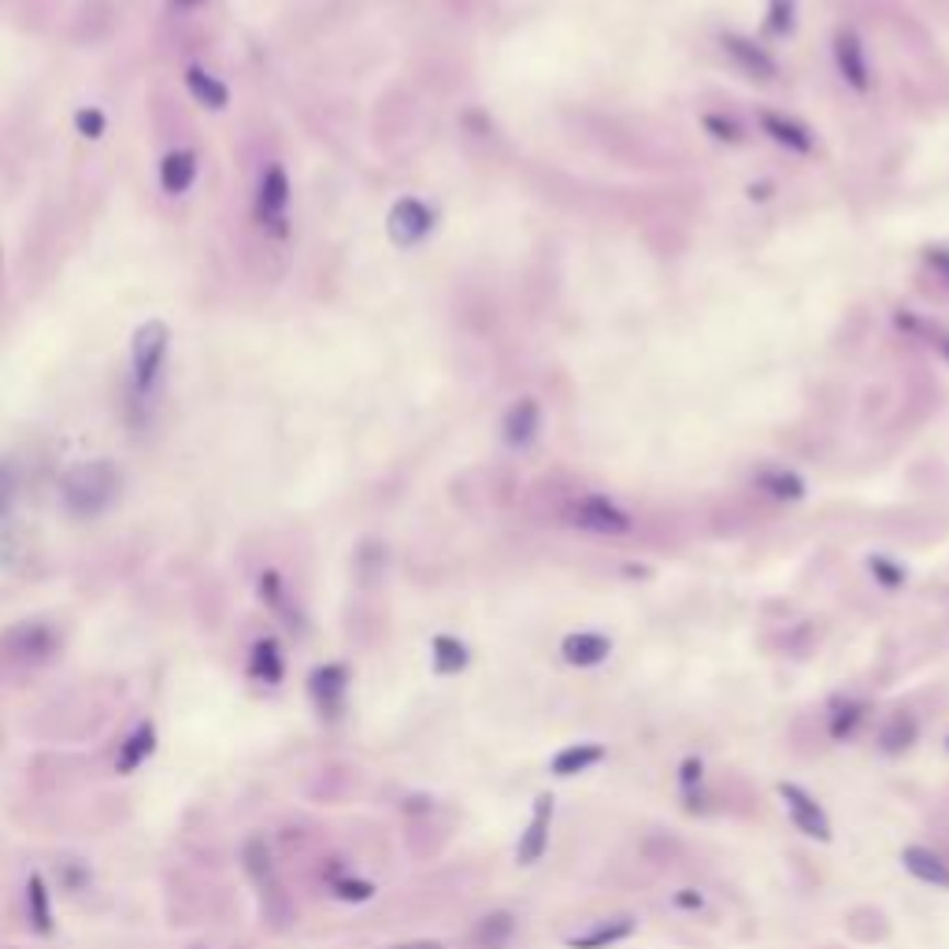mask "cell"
I'll list each match as a JSON object with an SVG mask.
<instances>
[{"mask_svg": "<svg viewBox=\"0 0 949 949\" xmlns=\"http://www.w3.org/2000/svg\"><path fill=\"white\" fill-rule=\"evenodd\" d=\"M120 486H123V478L108 460H86V464H78L64 475L60 497L71 516H78V520H93V516H101L104 508L120 497Z\"/></svg>", "mask_w": 949, "mask_h": 949, "instance_id": "6da1fadb", "label": "cell"}, {"mask_svg": "<svg viewBox=\"0 0 949 949\" xmlns=\"http://www.w3.org/2000/svg\"><path fill=\"white\" fill-rule=\"evenodd\" d=\"M564 523L594 538H623L634 531V516L615 497L601 490H586L572 497L564 508Z\"/></svg>", "mask_w": 949, "mask_h": 949, "instance_id": "7a4b0ae2", "label": "cell"}, {"mask_svg": "<svg viewBox=\"0 0 949 949\" xmlns=\"http://www.w3.org/2000/svg\"><path fill=\"white\" fill-rule=\"evenodd\" d=\"M831 60H835V71L843 78L846 90H854L857 97H868L875 86L872 75V60H868V45L854 26H838L835 37H831Z\"/></svg>", "mask_w": 949, "mask_h": 949, "instance_id": "3957f363", "label": "cell"}, {"mask_svg": "<svg viewBox=\"0 0 949 949\" xmlns=\"http://www.w3.org/2000/svg\"><path fill=\"white\" fill-rule=\"evenodd\" d=\"M168 341L171 335L160 319H149L134 330L131 360H134V394H138V400L149 397V389L156 386V379H160L163 357H168Z\"/></svg>", "mask_w": 949, "mask_h": 949, "instance_id": "277c9868", "label": "cell"}, {"mask_svg": "<svg viewBox=\"0 0 949 949\" xmlns=\"http://www.w3.org/2000/svg\"><path fill=\"white\" fill-rule=\"evenodd\" d=\"M257 223L268 234H275V238H286L290 234V174L282 163H271V168L260 174Z\"/></svg>", "mask_w": 949, "mask_h": 949, "instance_id": "5b68a950", "label": "cell"}, {"mask_svg": "<svg viewBox=\"0 0 949 949\" xmlns=\"http://www.w3.org/2000/svg\"><path fill=\"white\" fill-rule=\"evenodd\" d=\"M438 227V212L423 197H400L386 215V234L397 249H416Z\"/></svg>", "mask_w": 949, "mask_h": 949, "instance_id": "8992f818", "label": "cell"}, {"mask_svg": "<svg viewBox=\"0 0 949 949\" xmlns=\"http://www.w3.org/2000/svg\"><path fill=\"white\" fill-rule=\"evenodd\" d=\"M776 794L782 801V809H787L790 824H794L805 838H812V843H831V838H835L831 816L805 787H798V782H779Z\"/></svg>", "mask_w": 949, "mask_h": 949, "instance_id": "52a82bcc", "label": "cell"}, {"mask_svg": "<svg viewBox=\"0 0 949 949\" xmlns=\"http://www.w3.org/2000/svg\"><path fill=\"white\" fill-rule=\"evenodd\" d=\"M720 48H723V56H727V60L749 78V82H776L779 78V60L760 42H753V37L731 31V34L720 37Z\"/></svg>", "mask_w": 949, "mask_h": 949, "instance_id": "ba28073f", "label": "cell"}, {"mask_svg": "<svg viewBox=\"0 0 949 949\" xmlns=\"http://www.w3.org/2000/svg\"><path fill=\"white\" fill-rule=\"evenodd\" d=\"M757 123H760V134H765L768 142H776L779 149H787L794 156H812V152H816V134H812L801 120H794V115L760 108Z\"/></svg>", "mask_w": 949, "mask_h": 949, "instance_id": "9c48e42d", "label": "cell"}, {"mask_svg": "<svg viewBox=\"0 0 949 949\" xmlns=\"http://www.w3.org/2000/svg\"><path fill=\"white\" fill-rule=\"evenodd\" d=\"M553 812H556V798H553V794H538V798H534L531 824L523 827L520 843H516V860H520L523 868H534L538 860L545 857V849H550Z\"/></svg>", "mask_w": 949, "mask_h": 949, "instance_id": "30bf717a", "label": "cell"}, {"mask_svg": "<svg viewBox=\"0 0 949 949\" xmlns=\"http://www.w3.org/2000/svg\"><path fill=\"white\" fill-rule=\"evenodd\" d=\"M542 430V405L538 397H516L501 416V442L508 449H531Z\"/></svg>", "mask_w": 949, "mask_h": 949, "instance_id": "8fae6325", "label": "cell"}, {"mask_svg": "<svg viewBox=\"0 0 949 949\" xmlns=\"http://www.w3.org/2000/svg\"><path fill=\"white\" fill-rule=\"evenodd\" d=\"M634 931H639V916L620 913V916L598 919V924H590L579 935H572L567 938V949H612V946L628 942Z\"/></svg>", "mask_w": 949, "mask_h": 949, "instance_id": "7c38bea8", "label": "cell"}, {"mask_svg": "<svg viewBox=\"0 0 949 949\" xmlns=\"http://www.w3.org/2000/svg\"><path fill=\"white\" fill-rule=\"evenodd\" d=\"M612 653V639L601 631H572L561 639V657L572 668H598V664L609 660Z\"/></svg>", "mask_w": 949, "mask_h": 949, "instance_id": "4fadbf2b", "label": "cell"}, {"mask_svg": "<svg viewBox=\"0 0 949 949\" xmlns=\"http://www.w3.org/2000/svg\"><path fill=\"white\" fill-rule=\"evenodd\" d=\"M902 865H905L908 875L919 879V883H927L935 890H949V860L938 854V849L913 843V846L902 849Z\"/></svg>", "mask_w": 949, "mask_h": 949, "instance_id": "5bb4252c", "label": "cell"}, {"mask_svg": "<svg viewBox=\"0 0 949 949\" xmlns=\"http://www.w3.org/2000/svg\"><path fill=\"white\" fill-rule=\"evenodd\" d=\"M753 486L765 497H771V501H782V505H794L809 494V483L798 472H790V467H760V472L753 475Z\"/></svg>", "mask_w": 949, "mask_h": 949, "instance_id": "9a60e30c", "label": "cell"}, {"mask_svg": "<svg viewBox=\"0 0 949 949\" xmlns=\"http://www.w3.org/2000/svg\"><path fill=\"white\" fill-rule=\"evenodd\" d=\"M605 757H609V749H605L601 742H572V746H564L550 760V771L556 779H572V776H583V771L598 768Z\"/></svg>", "mask_w": 949, "mask_h": 949, "instance_id": "2e32d148", "label": "cell"}, {"mask_svg": "<svg viewBox=\"0 0 949 949\" xmlns=\"http://www.w3.org/2000/svg\"><path fill=\"white\" fill-rule=\"evenodd\" d=\"M916 738H919L916 716H913V712H905V709H897V712H890V716L883 720L875 742H879V749H883L886 757H902V753H908L916 746Z\"/></svg>", "mask_w": 949, "mask_h": 949, "instance_id": "e0dca14e", "label": "cell"}, {"mask_svg": "<svg viewBox=\"0 0 949 949\" xmlns=\"http://www.w3.org/2000/svg\"><path fill=\"white\" fill-rule=\"evenodd\" d=\"M868 720V704L857 698H835L827 704V735L831 742H849L857 738L860 723Z\"/></svg>", "mask_w": 949, "mask_h": 949, "instance_id": "ac0fdd59", "label": "cell"}, {"mask_svg": "<svg viewBox=\"0 0 949 949\" xmlns=\"http://www.w3.org/2000/svg\"><path fill=\"white\" fill-rule=\"evenodd\" d=\"M193 179H197V156H193L190 149H174V152L163 156V163H160V185H163V193L179 197V193L190 190Z\"/></svg>", "mask_w": 949, "mask_h": 949, "instance_id": "d6986e66", "label": "cell"}, {"mask_svg": "<svg viewBox=\"0 0 949 949\" xmlns=\"http://www.w3.org/2000/svg\"><path fill=\"white\" fill-rule=\"evenodd\" d=\"M346 687H349V671L341 668V664H327V668H319L316 675H312V693H316L319 709L330 712V716L341 709Z\"/></svg>", "mask_w": 949, "mask_h": 949, "instance_id": "ffe728a7", "label": "cell"}, {"mask_svg": "<svg viewBox=\"0 0 949 949\" xmlns=\"http://www.w3.org/2000/svg\"><path fill=\"white\" fill-rule=\"evenodd\" d=\"M185 90H190V97H193V101H197V104L215 108V112L230 104V90H227V86H223L215 75L204 71L201 64H190V67H185Z\"/></svg>", "mask_w": 949, "mask_h": 949, "instance_id": "44dd1931", "label": "cell"}, {"mask_svg": "<svg viewBox=\"0 0 949 949\" xmlns=\"http://www.w3.org/2000/svg\"><path fill=\"white\" fill-rule=\"evenodd\" d=\"M430 664H434L438 675H460L472 664V649L460 639H453V634H434V642H430Z\"/></svg>", "mask_w": 949, "mask_h": 949, "instance_id": "7402d4cb", "label": "cell"}, {"mask_svg": "<svg viewBox=\"0 0 949 949\" xmlns=\"http://www.w3.org/2000/svg\"><path fill=\"white\" fill-rule=\"evenodd\" d=\"M516 935V916L512 913H490L478 919L475 927V942L483 949H505L508 942H512Z\"/></svg>", "mask_w": 949, "mask_h": 949, "instance_id": "603a6c76", "label": "cell"}, {"mask_svg": "<svg viewBox=\"0 0 949 949\" xmlns=\"http://www.w3.org/2000/svg\"><path fill=\"white\" fill-rule=\"evenodd\" d=\"M798 12H801V0H768L765 31L771 37H790L798 31Z\"/></svg>", "mask_w": 949, "mask_h": 949, "instance_id": "cb8c5ba5", "label": "cell"}, {"mask_svg": "<svg viewBox=\"0 0 949 949\" xmlns=\"http://www.w3.org/2000/svg\"><path fill=\"white\" fill-rule=\"evenodd\" d=\"M868 572H872V579L883 586V590H902V586L908 583V567L886 553L868 556Z\"/></svg>", "mask_w": 949, "mask_h": 949, "instance_id": "d4e9b609", "label": "cell"}, {"mask_svg": "<svg viewBox=\"0 0 949 949\" xmlns=\"http://www.w3.org/2000/svg\"><path fill=\"white\" fill-rule=\"evenodd\" d=\"M701 126H704V134H709L712 142H720V145H742V142H746V126H742L738 120H731V115H723V112H704Z\"/></svg>", "mask_w": 949, "mask_h": 949, "instance_id": "484cf974", "label": "cell"}, {"mask_svg": "<svg viewBox=\"0 0 949 949\" xmlns=\"http://www.w3.org/2000/svg\"><path fill=\"white\" fill-rule=\"evenodd\" d=\"M902 327L916 330V335H924V338H927V346L942 352V360L949 364V330H942V327H927V323H916L913 316H902Z\"/></svg>", "mask_w": 949, "mask_h": 949, "instance_id": "4316f807", "label": "cell"}, {"mask_svg": "<svg viewBox=\"0 0 949 949\" xmlns=\"http://www.w3.org/2000/svg\"><path fill=\"white\" fill-rule=\"evenodd\" d=\"M257 671L263 675V679H271V682L282 675V657H279L275 642H260L257 645Z\"/></svg>", "mask_w": 949, "mask_h": 949, "instance_id": "83f0119b", "label": "cell"}, {"mask_svg": "<svg viewBox=\"0 0 949 949\" xmlns=\"http://www.w3.org/2000/svg\"><path fill=\"white\" fill-rule=\"evenodd\" d=\"M701 779H704V760L701 757H687L679 765V787L682 794H690V790H701Z\"/></svg>", "mask_w": 949, "mask_h": 949, "instance_id": "f1b7e54d", "label": "cell"}, {"mask_svg": "<svg viewBox=\"0 0 949 949\" xmlns=\"http://www.w3.org/2000/svg\"><path fill=\"white\" fill-rule=\"evenodd\" d=\"M75 126L82 138H101L104 134V115L97 112V108H82V112L75 115Z\"/></svg>", "mask_w": 949, "mask_h": 949, "instance_id": "f546056e", "label": "cell"}, {"mask_svg": "<svg viewBox=\"0 0 949 949\" xmlns=\"http://www.w3.org/2000/svg\"><path fill=\"white\" fill-rule=\"evenodd\" d=\"M15 490H19V483H15L12 464L0 460V516H8V508H12V501H15Z\"/></svg>", "mask_w": 949, "mask_h": 949, "instance_id": "4dcf8cb0", "label": "cell"}, {"mask_svg": "<svg viewBox=\"0 0 949 949\" xmlns=\"http://www.w3.org/2000/svg\"><path fill=\"white\" fill-rule=\"evenodd\" d=\"M924 260H927V268H931L938 279L949 282V249H942V246L924 249Z\"/></svg>", "mask_w": 949, "mask_h": 949, "instance_id": "1f68e13d", "label": "cell"}, {"mask_svg": "<svg viewBox=\"0 0 949 949\" xmlns=\"http://www.w3.org/2000/svg\"><path fill=\"white\" fill-rule=\"evenodd\" d=\"M338 894L349 897V902H368V897L375 894V886L360 883V879H349V883H338Z\"/></svg>", "mask_w": 949, "mask_h": 949, "instance_id": "d6a6232c", "label": "cell"}, {"mask_svg": "<svg viewBox=\"0 0 949 949\" xmlns=\"http://www.w3.org/2000/svg\"><path fill=\"white\" fill-rule=\"evenodd\" d=\"M675 905H682V908H701V894H690V890H682V894H675Z\"/></svg>", "mask_w": 949, "mask_h": 949, "instance_id": "836d02e7", "label": "cell"}, {"mask_svg": "<svg viewBox=\"0 0 949 949\" xmlns=\"http://www.w3.org/2000/svg\"><path fill=\"white\" fill-rule=\"evenodd\" d=\"M171 4H174V8H201L204 0H171Z\"/></svg>", "mask_w": 949, "mask_h": 949, "instance_id": "e575fe53", "label": "cell"}, {"mask_svg": "<svg viewBox=\"0 0 949 949\" xmlns=\"http://www.w3.org/2000/svg\"><path fill=\"white\" fill-rule=\"evenodd\" d=\"M946 749H949V738H946Z\"/></svg>", "mask_w": 949, "mask_h": 949, "instance_id": "d590c367", "label": "cell"}]
</instances>
